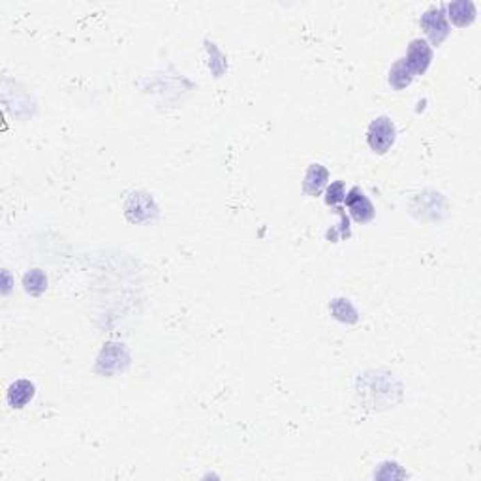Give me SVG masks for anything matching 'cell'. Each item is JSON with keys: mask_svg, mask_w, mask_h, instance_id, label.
Segmentation results:
<instances>
[{"mask_svg": "<svg viewBox=\"0 0 481 481\" xmlns=\"http://www.w3.org/2000/svg\"><path fill=\"white\" fill-rule=\"evenodd\" d=\"M395 136H397V130H395V124L391 122V119L387 117H378L370 122L367 132V141L368 147L373 149L374 152L378 154H384L393 147L395 143Z\"/></svg>", "mask_w": 481, "mask_h": 481, "instance_id": "6da1fadb", "label": "cell"}, {"mask_svg": "<svg viewBox=\"0 0 481 481\" xmlns=\"http://www.w3.org/2000/svg\"><path fill=\"white\" fill-rule=\"evenodd\" d=\"M421 26L427 32V36L431 38L432 45H440L450 34V23H448V15L443 13L442 8H432L427 13L421 15Z\"/></svg>", "mask_w": 481, "mask_h": 481, "instance_id": "7a4b0ae2", "label": "cell"}, {"mask_svg": "<svg viewBox=\"0 0 481 481\" xmlns=\"http://www.w3.org/2000/svg\"><path fill=\"white\" fill-rule=\"evenodd\" d=\"M432 60V49L431 45L427 44L425 40H414L408 47L405 63L408 64V68L411 70L414 76H421L427 72V68L431 66Z\"/></svg>", "mask_w": 481, "mask_h": 481, "instance_id": "3957f363", "label": "cell"}, {"mask_svg": "<svg viewBox=\"0 0 481 481\" xmlns=\"http://www.w3.org/2000/svg\"><path fill=\"white\" fill-rule=\"evenodd\" d=\"M344 202H346V207L350 209V215H352V218L355 222L367 224V222H370L374 218L376 211H374L373 203H370V199L359 188H352L346 194V197H344Z\"/></svg>", "mask_w": 481, "mask_h": 481, "instance_id": "277c9868", "label": "cell"}, {"mask_svg": "<svg viewBox=\"0 0 481 481\" xmlns=\"http://www.w3.org/2000/svg\"><path fill=\"white\" fill-rule=\"evenodd\" d=\"M327 181H329V171L325 170L323 165L312 164L311 168L307 170V175H304L303 190L307 192L309 196H318V194L325 188Z\"/></svg>", "mask_w": 481, "mask_h": 481, "instance_id": "5b68a950", "label": "cell"}, {"mask_svg": "<svg viewBox=\"0 0 481 481\" xmlns=\"http://www.w3.org/2000/svg\"><path fill=\"white\" fill-rule=\"evenodd\" d=\"M32 397H34V384L28 380L13 382L8 389V402L13 408H23L31 402Z\"/></svg>", "mask_w": 481, "mask_h": 481, "instance_id": "8992f818", "label": "cell"}, {"mask_svg": "<svg viewBox=\"0 0 481 481\" xmlns=\"http://www.w3.org/2000/svg\"><path fill=\"white\" fill-rule=\"evenodd\" d=\"M450 19L457 26H466L475 19V4L468 0H459V2H451L450 6Z\"/></svg>", "mask_w": 481, "mask_h": 481, "instance_id": "52a82bcc", "label": "cell"}, {"mask_svg": "<svg viewBox=\"0 0 481 481\" xmlns=\"http://www.w3.org/2000/svg\"><path fill=\"white\" fill-rule=\"evenodd\" d=\"M411 79H414V74H411V70L408 68V64L405 63V58H400V60H397L395 63V66L391 68V72H389V85H391L393 89H405V87H408L411 83Z\"/></svg>", "mask_w": 481, "mask_h": 481, "instance_id": "ba28073f", "label": "cell"}, {"mask_svg": "<svg viewBox=\"0 0 481 481\" xmlns=\"http://www.w3.org/2000/svg\"><path fill=\"white\" fill-rule=\"evenodd\" d=\"M23 286H25L26 293L31 295H42L45 290H47V277L44 275V271L40 269H32L23 277Z\"/></svg>", "mask_w": 481, "mask_h": 481, "instance_id": "9c48e42d", "label": "cell"}, {"mask_svg": "<svg viewBox=\"0 0 481 481\" xmlns=\"http://www.w3.org/2000/svg\"><path fill=\"white\" fill-rule=\"evenodd\" d=\"M331 311H333L336 320H341V322H357V312H355L354 307L350 304L348 299H336L335 303L331 304Z\"/></svg>", "mask_w": 481, "mask_h": 481, "instance_id": "30bf717a", "label": "cell"}, {"mask_svg": "<svg viewBox=\"0 0 481 481\" xmlns=\"http://www.w3.org/2000/svg\"><path fill=\"white\" fill-rule=\"evenodd\" d=\"M344 197H346V190H344V183L342 181L333 183L327 188V192H325V203L327 205H336V203L344 202Z\"/></svg>", "mask_w": 481, "mask_h": 481, "instance_id": "8fae6325", "label": "cell"}]
</instances>
